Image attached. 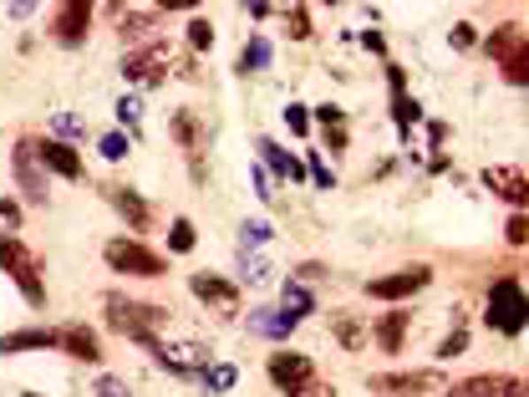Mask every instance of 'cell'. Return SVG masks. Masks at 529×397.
<instances>
[{
  "mask_svg": "<svg viewBox=\"0 0 529 397\" xmlns=\"http://www.w3.org/2000/svg\"><path fill=\"white\" fill-rule=\"evenodd\" d=\"M305 179H316L321 188H336V173H331V168H326L321 158H316V153H310V164H305Z\"/></svg>",
  "mask_w": 529,
  "mask_h": 397,
  "instance_id": "cell-43",
  "label": "cell"
},
{
  "mask_svg": "<svg viewBox=\"0 0 529 397\" xmlns=\"http://www.w3.org/2000/svg\"><path fill=\"white\" fill-rule=\"evenodd\" d=\"M504 82L509 87H525L529 82V51H525V57H514V62L504 66Z\"/></svg>",
  "mask_w": 529,
  "mask_h": 397,
  "instance_id": "cell-42",
  "label": "cell"
},
{
  "mask_svg": "<svg viewBox=\"0 0 529 397\" xmlns=\"http://www.w3.org/2000/svg\"><path fill=\"white\" fill-rule=\"evenodd\" d=\"M504 240H509V245H514V250H525V240H529L525 210H514V214H509V225H504Z\"/></svg>",
  "mask_w": 529,
  "mask_h": 397,
  "instance_id": "cell-38",
  "label": "cell"
},
{
  "mask_svg": "<svg viewBox=\"0 0 529 397\" xmlns=\"http://www.w3.org/2000/svg\"><path fill=\"white\" fill-rule=\"evenodd\" d=\"M92 16H97L92 0H72V5H61L57 21H51V42H57V46H81V42H87V31H92Z\"/></svg>",
  "mask_w": 529,
  "mask_h": 397,
  "instance_id": "cell-10",
  "label": "cell"
},
{
  "mask_svg": "<svg viewBox=\"0 0 529 397\" xmlns=\"http://www.w3.org/2000/svg\"><path fill=\"white\" fill-rule=\"evenodd\" d=\"M295 280H301V286H310V280H326V265H321V260H301V265H295Z\"/></svg>",
  "mask_w": 529,
  "mask_h": 397,
  "instance_id": "cell-44",
  "label": "cell"
},
{
  "mask_svg": "<svg viewBox=\"0 0 529 397\" xmlns=\"http://www.w3.org/2000/svg\"><path fill=\"white\" fill-rule=\"evenodd\" d=\"M280 316H285V321H305V316H316V291L301 286V280H285V286H280Z\"/></svg>",
  "mask_w": 529,
  "mask_h": 397,
  "instance_id": "cell-20",
  "label": "cell"
},
{
  "mask_svg": "<svg viewBox=\"0 0 529 397\" xmlns=\"http://www.w3.org/2000/svg\"><path fill=\"white\" fill-rule=\"evenodd\" d=\"M92 393H97V397H133V393H127V387L118 382V377H102V382L92 387Z\"/></svg>",
  "mask_w": 529,
  "mask_h": 397,
  "instance_id": "cell-46",
  "label": "cell"
},
{
  "mask_svg": "<svg viewBox=\"0 0 529 397\" xmlns=\"http://www.w3.org/2000/svg\"><path fill=\"white\" fill-rule=\"evenodd\" d=\"M0 271L16 280V291L31 301V306H41L46 301V286H41V271H36V255L26 250L20 240H0Z\"/></svg>",
  "mask_w": 529,
  "mask_h": 397,
  "instance_id": "cell-4",
  "label": "cell"
},
{
  "mask_svg": "<svg viewBox=\"0 0 529 397\" xmlns=\"http://www.w3.org/2000/svg\"><path fill=\"white\" fill-rule=\"evenodd\" d=\"M331 332H336V341H341L346 352H362V347H366V326L356 321V316H336Z\"/></svg>",
  "mask_w": 529,
  "mask_h": 397,
  "instance_id": "cell-28",
  "label": "cell"
},
{
  "mask_svg": "<svg viewBox=\"0 0 529 397\" xmlns=\"http://www.w3.org/2000/svg\"><path fill=\"white\" fill-rule=\"evenodd\" d=\"M448 397H525V377H504V372H479L453 382Z\"/></svg>",
  "mask_w": 529,
  "mask_h": 397,
  "instance_id": "cell-11",
  "label": "cell"
},
{
  "mask_svg": "<svg viewBox=\"0 0 529 397\" xmlns=\"http://www.w3.org/2000/svg\"><path fill=\"white\" fill-rule=\"evenodd\" d=\"M387 87H392V92H402V87H407V72H402V66H397V62H392V57H387Z\"/></svg>",
  "mask_w": 529,
  "mask_h": 397,
  "instance_id": "cell-47",
  "label": "cell"
},
{
  "mask_svg": "<svg viewBox=\"0 0 529 397\" xmlns=\"http://www.w3.org/2000/svg\"><path fill=\"white\" fill-rule=\"evenodd\" d=\"M16 230H20V204L0 199V240H16Z\"/></svg>",
  "mask_w": 529,
  "mask_h": 397,
  "instance_id": "cell-37",
  "label": "cell"
},
{
  "mask_svg": "<svg viewBox=\"0 0 529 397\" xmlns=\"http://www.w3.org/2000/svg\"><path fill=\"white\" fill-rule=\"evenodd\" d=\"M285 31H290L295 42H305V36L316 31V26H310V11H305V5H290V11H285Z\"/></svg>",
  "mask_w": 529,
  "mask_h": 397,
  "instance_id": "cell-35",
  "label": "cell"
},
{
  "mask_svg": "<svg viewBox=\"0 0 529 397\" xmlns=\"http://www.w3.org/2000/svg\"><path fill=\"white\" fill-rule=\"evenodd\" d=\"M392 118H397V127H402V133H412V123L423 118V107L412 103L407 92H397V97H392Z\"/></svg>",
  "mask_w": 529,
  "mask_h": 397,
  "instance_id": "cell-32",
  "label": "cell"
},
{
  "mask_svg": "<svg viewBox=\"0 0 529 397\" xmlns=\"http://www.w3.org/2000/svg\"><path fill=\"white\" fill-rule=\"evenodd\" d=\"M199 382L209 387V393H229V387L240 382V367H234V362H209V367L199 372Z\"/></svg>",
  "mask_w": 529,
  "mask_h": 397,
  "instance_id": "cell-26",
  "label": "cell"
},
{
  "mask_svg": "<svg viewBox=\"0 0 529 397\" xmlns=\"http://www.w3.org/2000/svg\"><path fill=\"white\" fill-rule=\"evenodd\" d=\"M249 184H255V194H260V199H270V179H264V168H255V173H249Z\"/></svg>",
  "mask_w": 529,
  "mask_h": 397,
  "instance_id": "cell-50",
  "label": "cell"
},
{
  "mask_svg": "<svg viewBox=\"0 0 529 397\" xmlns=\"http://www.w3.org/2000/svg\"><path fill=\"white\" fill-rule=\"evenodd\" d=\"M188 291L199 295V301H203V306H209L214 316H224V321H229V316H240V286H234L229 275L199 271L194 280H188Z\"/></svg>",
  "mask_w": 529,
  "mask_h": 397,
  "instance_id": "cell-6",
  "label": "cell"
},
{
  "mask_svg": "<svg viewBox=\"0 0 529 397\" xmlns=\"http://www.w3.org/2000/svg\"><path fill=\"white\" fill-rule=\"evenodd\" d=\"M107 326L127 341H138L142 352H153L158 347V332L168 326V311L163 306H142V301H127V295H107Z\"/></svg>",
  "mask_w": 529,
  "mask_h": 397,
  "instance_id": "cell-1",
  "label": "cell"
},
{
  "mask_svg": "<svg viewBox=\"0 0 529 397\" xmlns=\"http://www.w3.org/2000/svg\"><path fill=\"white\" fill-rule=\"evenodd\" d=\"M57 347H61V352H72L77 362H102V341H97L92 326H61Z\"/></svg>",
  "mask_w": 529,
  "mask_h": 397,
  "instance_id": "cell-18",
  "label": "cell"
},
{
  "mask_svg": "<svg viewBox=\"0 0 529 397\" xmlns=\"http://www.w3.org/2000/svg\"><path fill=\"white\" fill-rule=\"evenodd\" d=\"M484 321H488L499 336H519V332H525V286H519L514 275H499V280L488 286V311H484Z\"/></svg>",
  "mask_w": 529,
  "mask_h": 397,
  "instance_id": "cell-2",
  "label": "cell"
},
{
  "mask_svg": "<svg viewBox=\"0 0 529 397\" xmlns=\"http://www.w3.org/2000/svg\"><path fill=\"white\" fill-rule=\"evenodd\" d=\"M81 133H87V127H81L77 112H57V118H51V138H57V143H77Z\"/></svg>",
  "mask_w": 529,
  "mask_h": 397,
  "instance_id": "cell-29",
  "label": "cell"
},
{
  "mask_svg": "<svg viewBox=\"0 0 529 397\" xmlns=\"http://www.w3.org/2000/svg\"><path fill=\"white\" fill-rule=\"evenodd\" d=\"M326 148H331V153H346V123L341 127H326Z\"/></svg>",
  "mask_w": 529,
  "mask_h": 397,
  "instance_id": "cell-49",
  "label": "cell"
},
{
  "mask_svg": "<svg viewBox=\"0 0 529 397\" xmlns=\"http://www.w3.org/2000/svg\"><path fill=\"white\" fill-rule=\"evenodd\" d=\"M310 397H336V387H310Z\"/></svg>",
  "mask_w": 529,
  "mask_h": 397,
  "instance_id": "cell-51",
  "label": "cell"
},
{
  "mask_svg": "<svg viewBox=\"0 0 529 397\" xmlns=\"http://www.w3.org/2000/svg\"><path fill=\"white\" fill-rule=\"evenodd\" d=\"M118 118L133 127V138L142 133V127H138V118H142V103H138V97H122V103H118Z\"/></svg>",
  "mask_w": 529,
  "mask_h": 397,
  "instance_id": "cell-41",
  "label": "cell"
},
{
  "mask_svg": "<svg viewBox=\"0 0 529 397\" xmlns=\"http://www.w3.org/2000/svg\"><path fill=\"white\" fill-rule=\"evenodd\" d=\"M31 153L46 173L57 179H81V153L72 143H57V138H31Z\"/></svg>",
  "mask_w": 529,
  "mask_h": 397,
  "instance_id": "cell-14",
  "label": "cell"
},
{
  "mask_svg": "<svg viewBox=\"0 0 529 397\" xmlns=\"http://www.w3.org/2000/svg\"><path fill=\"white\" fill-rule=\"evenodd\" d=\"M168 46L163 42H148L142 51H127V62H122V77L138 87H163V77H168Z\"/></svg>",
  "mask_w": 529,
  "mask_h": 397,
  "instance_id": "cell-7",
  "label": "cell"
},
{
  "mask_svg": "<svg viewBox=\"0 0 529 397\" xmlns=\"http://www.w3.org/2000/svg\"><path fill=\"white\" fill-rule=\"evenodd\" d=\"M366 387L382 397H423V393H443V377L438 372H377Z\"/></svg>",
  "mask_w": 529,
  "mask_h": 397,
  "instance_id": "cell-9",
  "label": "cell"
},
{
  "mask_svg": "<svg viewBox=\"0 0 529 397\" xmlns=\"http://www.w3.org/2000/svg\"><path fill=\"white\" fill-rule=\"evenodd\" d=\"M427 280H433L427 265H407V271H392V275L366 280V295H372V301H407V295L427 291Z\"/></svg>",
  "mask_w": 529,
  "mask_h": 397,
  "instance_id": "cell-8",
  "label": "cell"
},
{
  "mask_svg": "<svg viewBox=\"0 0 529 397\" xmlns=\"http://www.w3.org/2000/svg\"><path fill=\"white\" fill-rule=\"evenodd\" d=\"M270 62H275L270 36H249V46H244V57H240V72L244 77H255V72H270Z\"/></svg>",
  "mask_w": 529,
  "mask_h": 397,
  "instance_id": "cell-25",
  "label": "cell"
},
{
  "mask_svg": "<svg viewBox=\"0 0 529 397\" xmlns=\"http://www.w3.org/2000/svg\"><path fill=\"white\" fill-rule=\"evenodd\" d=\"M127 148H133V138H127V133H102L97 153L107 158V164H122V158H127Z\"/></svg>",
  "mask_w": 529,
  "mask_h": 397,
  "instance_id": "cell-31",
  "label": "cell"
},
{
  "mask_svg": "<svg viewBox=\"0 0 529 397\" xmlns=\"http://www.w3.org/2000/svg\"><path fill=\"white\" fill-rule=\"evenodd\" d=\"M448 46H453V51H473V46H479V31H473L468 21H458L453 31H448Z\"/></svg>",
  "mask_w": 529,
  "mask_h": 397,
  "instance_id": "cell-40",
  "label": "cell"
},
{
  "mask_svg": "<svg viewBox=\"0 0 529 397\" xmlns=\"http://www.w3.org/2000/svg\"><path fill=\"white\" fill-rule=\"evenodd\" d=\"M249 332H255V336H270V341H285V336L295 332V321H285L280 306H275V311H270V306H260V311L249 316Z\"/></svg>",
  "mask_w": 529,
  "mask_h": 397,
  "instance_id": "cell-24",
  "label": "cell"
},
{
  "mask_svg": "<svg viewBox=\"0 0 529 397\" xmlns=\"http://www.w3.org/2000/svg\"><path fill=\"white\" fill-rule=\"evenodd\" d=\"M188 46H194V57H203V51L214 46V26L203 21V16H194V21H188Z\"/></svg>",
  "mask_w": 529,
  "mask_h": 397,
  "instance_id": "cell-34",
  "label": "cell"
},
{
  "mask_svg": "<svg viewBox=\"0 0 529 397\" xmlns=\"http://www.w3.org/2000/svg\"><path fill=\"white\" fill-rule=\"evenodd\" d=\"M316 123H326V127H341V123H346V112H341L336 103H321V107H316Z\"/></svg>",
  "mask_w": 529,
  "mask_h": 397,
  "instance_id": "cell-45",
  "label": "cell"
},
{
  "mask_svg": "<svg viewBox=\"0 0 529 397\" xmlns=\"http://www.w3.org/2000/svg\"><path fill=\"white\" fill-rule=\"evenodd\" d=\"M407 321H412V311H387L377 326H372V336H377V347L382 352H402L407 341Z\"/></svg>",
  "mask_w": 529,
  "mask_h": 397,
  "instance_id": "cell-21",
  "label": "cell"
},
{
  "mask_svg": "<svg viewBox=\"0 0 529 397\" xmlns=\"http://www.w3.org/2000/svg\"><path fill=\"white\" fill-rule=\"evenodd\" d=\"M484 51H488V57H494L499 66H509L514 57H525V26H514V21L499 26V31H494V36L484 42Z\"/></svg>",
  "mask_w": 529,
  "mask_h": 397,
  "instance_id": "cell-19",
  "label": "cell"
},
{
  "mask_svg": "<svg viewBox=\"0 0 529 397\" xmlns=\"http://www.w3.org/2000/svg\"><path fill=\"white\" fill-rule=\"evenodd\" d=\"M11 164H16V184L26 188V199H31V204H46V168L36 164V153H31V138H20V143H16Z\"/></svg>",
  "mask_w": 529,
  "mask_h": 397,
  "instance_id": "cell-15",
  "label": "cell"
},
{
  "mask_svg": "<svg viewBox=\"0 0 529 397\" xmlns=\"http://www.w3.org/2000/svg\"><path fill=\"white\" fill-rule=\"evenodd\" d=\"M484 184L499 194V199H509L514 210H525V199H529V179H525V168H504V164H494L484 168Z\"/></svg>",
  "mask_w": 529,
  "mask_h": 397,
  "instance_id": "cell-16",
  "label": "cell"
},
{
  "mask_svg": "<svg viewBox=\"0 0 529 397\" xmlns=\"http://www.w3.org/2000/svg\"><path fill=\"white\" fill-rule=\"evenodd\" d=\"M107 265L122 275H148V280H158V275H168V260H163L158 250H148L142 240H133V234H118V240H107Z\"/></svg>",
  "mask_w": 529,
  "mask_h": 397,
  "instance_id": "cell-3",
  "label": "cell"
},
{
  "mask_svg": "<svg viewBox=\"0 0 529 397\" xmlns=\"http://www.w3.org/2000/svg\"><path fill=\"white\" fill-rule=\"evenodd\" d=\"M148 356H153L158 367H168L173 377H199L203 367H209V352H203L199 341H173V347H163V341H158Z\"/></svg>",
  "mask_w": 529,
  "mask_h": 397,
  "instance_id": "cell-12",
  "label": "cell"
},
{
  "mask_svg": "<svg viewBox=\"0 0 529 397\" xmlns=\"http://www.w3.org/2000/svg\"><path fill=\"white\" fill-rule=\"evenodd\" d=\"M270 260H264L260 250H240V280L244 286H270Z\"/></svg>",
  "mask_w": 529,
  "mask_h": 397,
  "instance_id": "cell-27",
  "label": "cell"
},
{
  "mask_svg": "<svg viewBox=\"0 0 529 397\" xmlns=\"http://www.w3.org/2000/svg\"><path fill=\"white\" fill-rule=\"evenodd\" d=\"M285 127H290L295 138H310V112H305L301 103H290L285 107Z\"/></svg>",
  "mask_w": 529,
  "mask_h": 397,
  "instance_id": "cell-39",
  "label": "cell"
},
{
  "mask_svg": "<svg viewBox=\"0 0 529 397\" xmlns=\"http://www.w3.org/2000/svg\"><path fill=\"white\" fill-rule=\"evenodd\" d=\"M102 194H107V204L122 214V225H127V230H153V204H148L133 184H107Z\"/></svg>",
  "mask_w": 529,
  "mask_h": 397,
  "instance_id": "cell-13",
  "label": "cell"
},
{
  "mask_svg": "<svg viewBox=\"0 0 529 397\" xmlns=\"http://www.w3.org/2000/svg\"><path fill=\"white\" fill-rule=\"evenodd\" d=\"M57 347V332L51 326H20V332L0 336V356H20V352H46Z\"/></svg>",
  "mask_w": 529,
  "mask_h": 397,
  "instance_id": "cell-17",
  "label": "cell"
},
{
  "mask_svg": "<svg viewBox=\"0 0 529 397\" xmlns=\"http://www.w3.org/2000/svg\"><path fill=\"white\" fill-rule=\"evenodd\" d=\"M270 382L285 397H305L316 387V362L305 352H270Z\"/></svg>",
  "mask_w": 529,
  "mask_h": 397,
  "instance_id": "cell-5",
  "label": "cell"
},
{
  "mask_svg": "<svg viewBox=\"0 0 529 397\" xmlns=\"http://www.w3.org/2000/svg\"><path fill=\"white\" fill-rule=\"evenodd\" d=\"M260 158L270 168H275V173H280V179H290V184H305V164H295V158H290V153H285L280 143H275V138H260Z\"/></svg>",
  "mask_w": 529,
  "mask_h": 397,
  "instance_id": "cell-23",
  "label": "cell"
},
{
  "mask_svg": "<svg viewBox=\"0 0 529 397\" xmlns=\"http://www.w3.org/2000/svg\"><path fill=\"white\" fill-rule=\"evenodd\" d=\"M112 16H118V36H122V42H142V36H153V21H158V11H127V5H112Z\"/></svg>",
  "mask_w": 529,
  "mask_h": 397,
  "instance_id": "cell-22",
  "label": "cell"
},
{
  "mask_svg": "<svg viewBox=\"0 0 529 397\" xmlns=\"http://www.w3.org/2000/svg\"><path fill=\"white\" fill-rule=\"evenodd\" d=\"M362 46L372 51V57H382V62H387V42H382V31H362Z\"/></svg>",
  "mask_w": 529,
  "mask_h": 397,
  "instance_id": "cell-48",
  "label": "cell"
},
{
  "mask_svg": "<svg viewBox=\"0 0 529 397\" xmlns=\"http://www.w3.org/2000/svg\"><path fill=\"white\" fill-rule=\"evenodd\" d=\"M194 245H199V230H194L188 219H173V230H168V250H173V255H188Z\"/></svg>",
  "mask_w": 529,
  "mask_h": 397,
  "instance_id": "cell-30",
  "label": "cell"
},
{
  "mask_svg": "<svg viewBox=\"0 0 529 397\" xmlns=\"http://www.w3.org/2000/svg\"><path fill=\"white\" fill-rule=\"evenodd\" d=\"M20 397H41V393H20Z\"/></svg>",
  "mask_w": 529,
  "mask_h": 397,
  "instance_id": "cell-52",
  "label": "cell"
},
{
  "mask_svg": "<svg viewBox=\"0 0 529 397\" xmlns=\"http://www.w3.org/2000/svg\"><path fill=\"white\" fill-rule=\"evenodd\" d=\"M468 352V326H453V332L438 341V362H453V356Z\"/></svg>",
  "mask_w": 529,
  "mask_h": 397,
  "instance_id": "cell-33",
  "label": "cell"
},
{
  "mask_svg": "<svg viewBox=\"0 0 529 397\" xmlns=\"http://www.w3.org/2000/svg\"><path fill=\"white\" fill-rule=\"evenodd\" d=\"M270 219H244V234H240V250H255V245H264L270 240Z\"/></svg>",
  "mask_w": 529,
  "mask_h": 397,
  "instance_id": "cell-36",
  "label": "cell"
}]
</instances>
